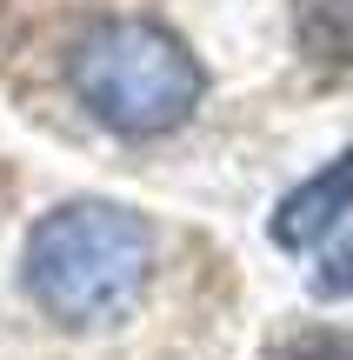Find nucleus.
I'll return each instance as SVG.
<instances>
[{"mask_svg": "<svg viewBox=\"0 0 353 360\" xmlns=\"http://www.w3.org/2000/svg\"><path fill=\"white\" fill-rule=\"evenodd\" d=\"M274 360H353V340H347V334H333V327H307V334L280 340Z\"/></svg>", "mask_w": 353, "mask_h": 360, "instance_id": "obj_6", "label": "nucleus"}, {"mask_svg": "<svg viewBox=\"0 0 353 360\" xmlns=\"http://www.w3.org/2000/svg\"><path fill=\"white\" fill-rule=\"evenodd\" d=\"M293 40L320 74H353V0H293Z\"/></svg>", "mask_w": 353, "mask_h": 360, "instance_id": "obj_4", "label": "nucleus"}, {"mask_svg": "<svg viewBox=\"0 0 353 360\" xmlns=\"http://www.w3.org/2000/svg\"><path fill=\"white\" fill-rule=\"evenodd\" d=\"M20 287L74 334L120 327L154 287V227L120 200H67L27 227Z\"/></svg>", "mask_w": 353, "mask_h": 360, "instance_id": "obj_1", "label": "nucleus"}, {"mask_svg": "<svg viewBox=\"0 0 353 360\" xmlns=\"http://www.w3.org/2000/svg\"><path fill=\"white\" fill-rule=\"evenodd\" d=\"M347 214H353V141L327 167H314L293 193H280L267 233H274V247H287V254H314L320 240H333V233L347 227Z\"/></svg>", "mask_w": 353, "mask_h": 360, "instance_id": "obj_3", "label": "nucleus"}, {"mask_svg": "<svg viewBox=\"0 0 353 360\" xmlns=\"http://www.w3.org/2000/svg\"><path fill=\"white\" fill-rule=\"evenodd\" d=\"M67 87H74V101L107 134H120V141H160V134L187 127L194 107L207 101V67L160 20L120 13V20H93L74 40Z\"/></svg>", "mask_w": 353, "mask_h": 360, "instance_id": "obj_2", "label": "nucleus"}, {"mask_svg": "<svg viewBox=\"0 0 353 360\" xmlns=\"http://www.w3.org/2000/svg\"><path fill=\"white\" fill-rule=\"evenodd\" d=\"M314 300H353V233H340L314 260Z\"/></svg>", "mask_w": 353, "mask_h": 360, "instance_id": "obj_5", "label": "nucleus"}]
</instances>
